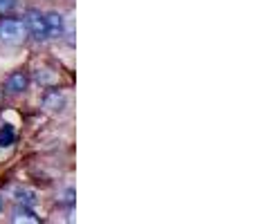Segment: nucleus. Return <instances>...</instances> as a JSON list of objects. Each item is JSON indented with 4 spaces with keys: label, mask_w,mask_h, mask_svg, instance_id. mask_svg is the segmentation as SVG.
Returning <instances> with one entry per match:
<instances>
[{
    "label": "nucleus",
    "mask_w": 256,
    "mask_h": 224,
    "mask_svg": "<svg viewBox=\"0 0 256 224\" xmlns=\"http://www.w3.org/2000/svg\"><path fill=\"white\" fill-rule=\"evenodd\" d=\"M12 144H14V128L4 123V126L0 128V148H7V146H12Z\"/></svg>",
    "instance_id": "0eeeda50"
},
{
    "label": "nucleus",
    "mask_w": 256,
    "mask_h": 224,
    "mask_svg": "<svg viewBox=\"0 0 256 224\" xmlns=\"http://www.w3.org/2000/svg\"><path fill=\"white\" fill-rule=\"evenodd\" d=\"M16 7V0H0V11H12Z\"/></svg>",
    "instance_id": "1a4fd4ad"
},
{
    "label": "nucleus",
    "mask_w": 256,
    "mask_h": 224,
    "mask_svg": "<svg viewBox=\"0 0 256 224\" xmlns=\"http://www.w3.org/2000/svg\"><path fill=\"white\" fill-rule=\"evenodd\" d=\"M27 31H25V25L22 20H16V18H4L0 22V40L2 43H9V45H20L25 40Z\"/></svg>",
    "instance_id": "f257e3e1"
},
{
    "label": "nucleus",
    "mask_w": 256,
    "mask_h": 224,
    "mask_svg": "<svg viewBox=\"0 0 256 224\" xmlns=\"http://www.w3.org/2000/svg\"><path fill=\"white\" fill-rule=\"evenodd\" d=\"M45 22H48V34L50 38H61L66 34V18L58 11H50L45 13Z\"/></svg>",
    "instance_id": "20e7f679"
},
{
    "label": "nucleus",
    "mask_w": 256,
    "mask_h": 224,
    "mask_svg": "<svg viewBox=\"0 0 256 224\" xmlns=\"http://www.w3.org/2000/svg\"><path fill=\"white\" fill-rule=\"evenodd\" d=\"M12 220H14V222H20V220H25V222H38V218H36L34 213L27 209V204H25L22 209L18 207L16 211H14V218H12Z\"/></svg>",
    "instance_id": "423d86ee"
},
{
    "label": "nucleus",
    "mask_w": 256,
    "mask_h": 224,
    "mask_svg": "<svg viewBox=\"0 0 256 224\" xmlns=\"http://www.w3.org/2000/svg\"><path fill=\"white\" fill-rule=\"evenodd\" d=\"M25 88H27V79L22 74H12L9 76V81H7V90L12 94H18V92H25Z\"/></svg>",
    "instance_id": "39448f33"
},
{
    "label": "nucleus",
    "mask_w": 256,
    "mask_h": 224,
    "mask_svg": "<svg viewBox=\"0 0 256 224\" xmlns=\"http://www.w3.org/2000/svg\"><path fill=\"white\" fill-rule=\"evenodd\" d=\"M22 25H25V31L34 40H48L50 38L48 22H45V13H40V11H27Z\"/></svg>",
    "instance_id": "f03ea898"
},
{
    "label": "nucleus",
    "mask_w": 256,
    "mask_h": 224,
    "mask_svg": "<svg viewBox=\"0 0 256 224\" xmlns=\"http://www.w3.org/2000/svg\"><path fill=\"white\" fill-rule=\"evenodd\" d=\"M0 211H2V198H0Z\"/></svg>",
    "instance_id": "9d476101"
},
{
    "label": "nucleus",
    "mask_w": 256,
    "mask_h": 224,
    "mask_svg": "<svg viewBox=\"0 0 256 224\" xmlns=\"http://www.w3.org/2000/svg\"><path fill=\"white\" fill-rule=\"evenodd\" d=\"M68 106V99L61 90H50L43 94V108L48 112H61Z\"/></svg>",
    "instance_id": "7ed1b4c3"
},
{
    "label": "nucleus",
    "mask_w": 256,
    "mask_h": 224,
    "mask_svg": "<svg viewBox=\"0 0 256 224\" xmlns=\"http://www.w3.org/2000/svg\"><path fill=\"white\" fill-rule=\"evenodd\" d=\"M18 200H20L22 204H34L36 202V195L32 193V191H18Z\"/></svg>",
    "instance_id": "6e6552de"
}]
</instances>
